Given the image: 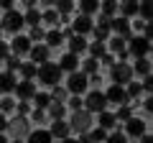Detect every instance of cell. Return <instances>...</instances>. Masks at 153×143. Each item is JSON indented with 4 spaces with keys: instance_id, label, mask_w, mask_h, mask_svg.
Returning <instances> with one entry per match:
<instances>
[{
    "instance_id": "1",
    "label": "cell",
    "mask_w": 153,
    "mask_h": 143,
    "mask_svg": "<svg viewBox=\"0 0 153 143\" xmlns=\"http://www.w3.org/2000/svg\"><path fill=\"white\" fill-rule=\"evenodd\" d=\"M36 77L41 79V84L56 87V84L61 82V69H59V64H54V61H44V64L36 66Z\"/></svg>"
},
{
    "instance_id": "2",
    "label": "cell",
    "mask_w": 153,
    "mask_h": 143,
    "mask_svg": "<svg viewBox=\"0 0 153 143\" xmlns=\"http://www.w3.org/2000/svg\"><path fill=\"white\" fill-rule=\"evenodd\" d=\"M148 51H151V41H148L146 36H130V39H128V56L148 59Z\"/></svg>"
},
{
    "instance_id": "3",
    "label": "cell",
    "mask_w": 153,
    "mask_h": 143,
    "mask_svg": "<svg viewBox=\"0 0 153 143\" xmlns=\"http://www.w3.org/2000/svg\"><path fill=\"white\" fill-rule=\"evenodd\" d=\"M84 102V110L92 115V112H105L107 110V100H105V92H100V89H92V92L87 95V97L82 100Z\"/></svg>"
},
{
    "instance_id": "4",
    "label": "cell",
    "mask_w": 153,
    "mask_h": 143,
    "mask_svg": "<svg viewBox=\"0 0 153 143\" xmlns=\"http://www.w3.org/2000/svg\"><path fill=\"white\" fill-rule=\"evenodd\" d=\"M110 77H112V82L117 87H123V84H128L133 79V66L125 64V61H117V64L110 66Z\"/></svg>"
},
{
    "instance_id": "5",
    "label": "cell",
    "mask_w": 153,
    "mask_h": 143,
    "mask_svg": "<svg viewBox=\"0 0 153 143\" xmlns=\"http://www.w3.org/2000/svg\"><path fill=\"white\" fill-rule=\"evenodd\" d=\"M87 74H82V72H71L69 74V79H66V89H69L74 97H79L82 92H87V87H89V82H87Z\"/></svg>"
},
{
    "instance_id": "6",
    "label": "cell",
    "mask_w": 153,
    "mask_h": 143,
    "mask_svg": "<svg viewBox=\"0 0 153 143\" xmlns=\"http://www.w3.org/2000/svg\"><path fill=\"white\" fill-rule=\"evenodd\" d=\"M110 28H112L115 36H117V39H123V41H128V39L133 36L130 21H128V18H123V16H112V18H110Z\"/></svg>"
},
{
    "instance_id": "7",
    "label": "cell",
    "mask_w": 153,
    "mask_h": 143,
    "mask_svg": "<svg viewBox=\"0 0 153 143\" xmlns=\"http://www.w3.org/2000/svg\"><path fill=\"white\" fill-rule=\"evenodd\" d=\"M89 128H92V115H89L87 110H76L74 115H71V123H69V130H76V133H87Z\"/></svg>"
},
{
    "instance_id": "8",
    "label": "cell",
    "mask_w": 153,
    "mask_h": 143,
    "mask_svg": "<svg viewBox=\"0 0 153 143\" xmlns=\"http://www.w3.org/2000/svg\"><path fill=\"white\" fill-rule=\"evenodd\" d=\"M0 26L5 28V31H13L18 36V31H21L23 26H26V23H23V13H18L16 8H13V10H8L5 16L0 18Z\"/></svg>"
},
{
    "instance_id": "9",
    "label": "cell",
    "mask_w": 153,
    "mask_h": 143,
    "mask_svg": "<svg viewBox=\"0 0 153 143\" xmlns=\"http://www.w3.org/2000/svg\"><path fill=\"white\" fill-rule=\"evenodd\" d=\"M69 28L74 31V36H84V33H89L94 28V23H92V18H89V16H82V13H79V16L69 23Z\"/></svg>"
},
{
    "instance_id": "10",
    "label": "cell",
    "mask_w": 153,
    "mask_h": 143,
    "mask_svg": "<svg viewBox=\"0 0 153 143\" xmlns=\"http://www.w3.org/2000/svg\"><path fill=\"white\" fill-rule=\"evenodd\" d=\"M107 46H110L107 54L117 56L120 61L128 59V41H123V39H117V36H112V39H107Z\"/></svg>"
},
{
    "instance_id": "11",
    "label": "cell",
    "mask_w": 153,
    "mask_h": 143,
    "mask_svg": "<svg viewBox=\"0 0 153 143\" xmlns=\"http://www.w3.org/2000/svg\"><path fill=\"white\" fill-rule=\"evenodd\" d=\"M105 100H107V105H128V95L123 87H117V84H110V89L105 92Z\"/></svg>"
},
{
    "instance_id": "12",
    "label": "cell",
    "mask_w": 153,
    "mask_h": 143,
    "mask_svg": "<svg viewBox=\"0 0 153 143\" xmlns=\"http://www.w3.org/2000/svg\"><path fill=\"white\" fill-rule=\"evenodd\" d=\"M8 130H10V136L18 141L21 136H26V133H28V120L23 115H16L10 123H8Z\"/></svg>"
},
{
    "instance_id": "13",
    "label": "cell",
    "mask_w": 153,
    "mask_h": 143,
    "mask_svg": "<svg viewBox=\"0 0 153 143\" xmlns=\"http://www.w3.org/2000/svg\"><path fill=\"white\" fill-rule=\"evenodd\" d=\"M16 95H18V100H21V102H28V100H33V95H36V84L23 79V82L16 84Z\"/></svg>"
},
{
    "instance_id": "14",
    "label": "cell",
    "mask_w": 153,
    "mask_h": 143,
    "mask_svg": "<svg viewBox=\"0 0 153 143\" xmlns=\"http://www.w3.org/2000/svg\"><path fill=\"white\" fill-rule=\"evenodd\" d=\"M31 64H44V61H49V46L46 44H36L31 46Z\"/></svg>"
},
{
    "instance_id": "15",
    "label": "cell",
    "mask_w": 153,
    "mask_h": 143,
    "mask_svg": "<svg viewBox=\"0 0 153 143\" xmlns=\"http://www.w3.org/2000/svg\"><path fill=\"white\" fill-rule=\"evenodd\" d=\"M31 41H28V36H21V33H18L16 39H13V44L8 46V49H13L16 51V56H23V54H28V51H31Z\"/></svg>"
},
{
    "instance_id": "16",
    "label": "cell",
    "mask_w": 153,
    "mask_h": 143,
    "mask_svg": "<svg viewBox=\"0 0 153 143\" xmlns=\"http://www.w3.org/2000/svg\"><path fill=\"white\" fill-rule=\"evenodd\" d=\"M125 130H128V136H135V138H140L143 133H146V123H143L140 118H130V120L125 123Z\"/></svg>"
},
{
    "instance_id": "17",
    "label": "cell",
    "mask_w": 153,
    "mask_h": 143,
    "mask_svg": "<svg viewBox=\"0 0 153 143\" xmlns=\"http://www.w3.org/2000/svg\"><path fill=\"white\" fill-rule=\"evenodd\" d=\"M76 64H79V56L69 54V51L59 59V69H61V72H69V74H71V72H76Z\"/></svg>"
},
{
    "instance_id": "18",
    "label": "cell",
    "mask_w": 153,
    "mask_h": 143,
    "mask_svg": "<svg viewBox=\"0 0 153 143\" xmlns=\"http://www.w3.org/2000/svg\"><path fill=\"white\" fill-rule=\"evenodd\" d=\"M82 51H87V39L84 36H69V54L79 56Z\"/></svg>"
},
{
    "instance_id": "19",
    "label": "cell",
    "mask_w": 153,
    "mask_h": 143,
    "mask_svg": "<svg viewBox=\"0 0 153 143\" xmlns=\"http://www.w3.org/2000/svg\"><path fill=\"white\" fill-rule=\"evenodd\" d=\"M51 138H61V141H64V138H69V123H64V120H54V125H51Z\"/></svg>"
},
{
    "instance_id": "20",
    "label": "cell",
    "mask_w": 153,
    "mask_h": 143,
    "mask_svg": "<svg viewBox=\"0 0 153 143\" xmlns=\"http://www.w3.org/2000/svg\"><path fill=\"white\" fill-rule=\"evenodd\" d=\"M16 74H10V72H3V74H0V92H13V89H16Z\"/></svg>"
},
{
    "instance_id": "21",
    "label": "cell",
    "mask_w": 153,
    "mask_h": 143,
    "mask_svg": "<svg viewBox=\"0 0 153 143\" xmlns=\"http://www.w3.org/2000/svg\"><path fill=\"white\" fill-rule=\"evenodd\" d=\"M54 138H51L49 130H41V128H36L33 133H28V143H51Z\"/></svg>"
},
{
    "instance_id": "22",
    "label": "cell",
    "mask_w": 153,
    "mask_h": 143,
    "mask_svg": "<svg viewBox=\"0 0 153 143\" xmlns=\"http://www.w3.org/2000/svg\"><path fill=\"white\" fill-rule=\"evenodd\" d=\"M87 51H89V59H102L105 54H107V46L102 44V41H94V44H87Z\"/></svg>"
},
{
    "instance_id": "23",
    "label": "cell",
    "mask_w": 153,
    "mask_h": 143,
    "mask_svg": "<svg viewBox=\"0 0 153 143\" xmlns=\"http://www.w3.org/2000/svg\"><path fill=\"white\" fill-rule=\"evenodd\" d=\"M44 41H46V46H61L64 44V33H61L59 28H51V31L44 36Z\"/></svg>"
},
{
    "instance_id": "24",
    "label": "cell",
    "mask_w": 153,
    "mask_h": 143,
    "mask_svg": "<svg viewBox=\"0 0 153 143\" xmlns=\"http://www.w3.org/2000/svg\"><path fill=\"white\" fill-rule=\"evenodd\" d=\"M133 74H138V77H151V61L148 59H135Z\"/></svg>"
},
{
    "instance_id": "25",
    "label": "cell",
    "mask_w": 153,
    "mask_h": 143,
    "mask_svg": "<svg viewBox=\"0 0 153 143\" xmlns=\"http://www.w3.org/2000/svg\"><path fill=\"white\" fill-rule=\"evenodd\" d=\"M23 23H28L31 28H36L38 23H41V13H38L36 8H26V13H23Z\"/></svg>"
},
{
    "instance_id": "26",
    "label": "cell",
    "mask_w": 153,
    "mask_h": 143,
    "mask_svg": "<svg viewBox=\"0 0 153 143\" xmlns=\"http://www.w3.org/2000/svg\"><path fill=\"white\" fill-rule=\"evenodd\" d=\"M115 123H117V120H115V112H107V110H105V112H100L97 125L102 128V130H110V128H115Z\"/></svg>"
},
{
    "instance_id": "27",
    "label": "cell",
    "mask_w": 153,
    "mask_h": 143,
    "mask_svg": "<svg viewBox=\"0 0 153 143\" xmlns=\"http://www.w3.org/2000/svg\"><path fill=\"white\" fill-rule=\"evenodd\" d=\"M49 115L54 118V120H64V115H66L64 102H51V105H49Z\"/></svg>"
},
{
    "instance_id": "28",
    "label": "cell",
    "mask_w": 153,
    "mask_h": 143,
    "mask_svg": "<svg viewBox=\"0 0 153 143\" xmlns=\"http://www.w3.org/2000/svg\"><path fill=\"white\" fill-rule=\"evenodd\" d=\"M33 102H36V110H46L51 105V95H46V92H36L33 95Z\"/></svg>"
},
{
    "instance_id": "29",
    "label": "cell",
    "mask_w": 153,
    "mask_h": 143,
    "mask_svg": "<svg viewBox=\"0 0 153 143\" xmlns=\"http://www.w3.org/2000/svg\"><path fill=\"white\" fill-rule=\"evenodd\" d=\"M100 10V3H94V0H82L79 3V13L82 16H92V13Z\"/></svg>"
},
{
    "instance_id": "30",
    "label": "cell",
    "mask_w": 153,
    "mask_h": 143,
    "mask_svg": "<svg viewBox=\"0 0 153 143\" xmlns=\"http://www.w3.org/2000/svg\"><path fill=\"white\" fill-rule=\"evenodd\" d=\"M41 21H44V23H51V26H56V28H59V13H56L54 8H49V10H44V13H41Z\"/></svg>"
},
{
    "instance_id": "31",
    "label": "cell",
    "mask_w": 153,
    "mask_h": 143,
    "mask_svg": "<svg viewBox=\"0 0 153 143\" xmlns=\"http://www.w3.org/2000/svg\"><path fill=\"white\" fill-rule=\"evenodd\" d=\"M133 118V107L130 105H120V107H117V112H115V120H130Z\"/></svg>"
},
{
    "instance_id": "32",
    "label": "cell",
    "mask_w": 153,
    "mask_h": 143,
    "mask_svg": "<svg viewBox=\"0 0 153 143\" xmlns=\"http://www.w3.org/2000/svg\"><path fill=\"white\" fill-rule=\"evenodd\" d=\"M115 10H117V3H112V0H105L102 5H100V13H102V16H107V18H112Z\"/></svg>"
},
{
    "instance_id": "33",
    "label": "cell",
    "mask_w": 153,
    "mask_h": 143,
    "mask_svg": "<svg viewBox=\"0 0 153 143\" xmlns=\"http://www.w3.org/2000/svg\"><path fill=\"white\" fill-rule=\"evenodd\" d=\"M23 74V79H26V82H31L33 77H36V64H21V69H18Z\"/></svg>"
},
{
    "instance_id": "34",
    "label": "cell",
    "mask_w": 153,
    "mask_h": 143,
    "mask_svg": "<svg viewBox=\"0 0 153 143\" xmlns=\"http://www.w3.org/2000/svg\"><path fill=\"white\" fill-rule=\"evenodd\" d=\"M120 10H123V18L138 16V3H123V5H120Z\"/></svg>"
},
{
    "instance_id": "35",
    "label": "cell",
    "mask_w": 153,
    "mask_h": 143,
    "mask_svg": "<svg viewBox=\"0 0 153 143\" xmlns=\"http://www.w3.org/2000/svg\"><path fill=\"white\" fill-rule=\"evenodd\" d=\"M64 100H66V89L56 84V87L51 89V102H64Z\"/></svg>"
},
{
    "instance_id": "36",
    "label": "cell",
    "mask_w": 153,
    "mask_h": 143,
    "mask_svg": "<svg viewBox=\"0 0 153 143\" xmlns=\"http://www.w3.org/2000/svg\"><path fill=\"white\" fill-rule=\"evenodd\" d=\"M54 10H56V13H61V16H66V13L74 10V3H69V0H61V3H56Z\"/></svg>"
},
{
    "instance_id": "37",
    "label": "cell",
    "mask_w": 153,
    "mask_h": 143,
    "mask_svg": "<svg viewBox=\"0 0 153 143\" xmlns=\"http://www.w3.org/2000/svg\"><path fill=\"white\" fill-rule=\"evenodd\" d=\"M44 36H46V31H44L41 26H36V28H31V36H28V41H31V44L36 41V44H38V41H44Z\"/></svg>"
},
{
    "instance_id": "38",
    "label": "cell",
    "mask_w": 153,
    "mask_h": 143,
    "mask_svg": "<svg viewBox=\"0 0 153 143\" xmlns=\"http://www.w3.org/2000/svg\"><path fill=\"white\" fill-rule=\"evenodd\" d=\"M82 66H84V72H82V74H94V72H97V59H84L82 61Z\"/></svg>"
},
{
    "instance_id": "39",
    "label": "cell",
    "mask_w": 153,
    "mask_h": 143,
    "mask_svg": "<svg viewBox=\"0 0 153 143\" xmlns=\"http://www.w3.org/2000/svg\"><path fill=\"white\" fill-rule=\"evenodd\" d=\"M143 89H140V84L138 82H128V89H125V95H128V100H133V97H138Z\"/></svg>"
},
{
    "instance_id": "40",
    "label": "cell",
    "mask_w": 153,
    "mask_h": 143,
    "mask_svg": "<svg viewBox=\"0 0 153 143\" xmlns=\"http://www.w3.org/2000/svg\"><path fill=\"white\" fill-rule=\"evenodd\" d=\"M94 28H97V31H107V33H110V18L102 16V13H97V26H94Z\"/></svg>"
},
{
    "instance_id": "41",
    "label": "cell",
    "mask_w": 153,
    "mask_h": 143,
    "mask_svg": "<svg viewBox=\"0 0 153 143\" xmlns=\"http://www.w3.org/2000/svg\"><path fill=\"white\" fill-rule=\"evenodd\" d=\"M5 64H8V72L13 74V72H18V69H21V64H23V61L18 59V56H8V59H5Z\"/></svg>"
},
{
    "instance_id": "42",
    "label": "cell",
    "mask_w": 153,
    "mask_h": 143,
    "mask_svg": "<svg viewBox=\"0 0 153 143\" xmlns=\"http://www.w3.org/2000/svg\"><path fill=\"white\" fill-rule=\"evenodd\" d=\"M138 13L143 16V23H148L151 21V3H140L138 5Z\"/></svg>"
},
{
    "instance_id": "43",
    "label": "cell",
    "mask_w": 153,
    "mask_h": 143,
    "mask_svg": "<svg viewBox=\"0 0 153 143\" xmlns=\"http://www.w3.org/2000/svg\"><path fill=\"white\" fill-rule=\"evenodd\" d=\"M105 143H128V138L123 136V133H107Z\"/></svg>"
},
{
    "instance_id": "44",
    "label": "cell",
    "mask_w": 153,
    "mask_h": 143,
    "mask_svg": "<svg viewBox=\"0 0 153 143\" xmlns=\"http://www.w3.org/2000/svg\"><path fill=\"white\" fill-rule=\"evenodd\" d=\"M0 110H3V112H13V110H16V102H13L10 97H3V100H0Z\"/></svg>"
},
{
    "instance_id": "45",
    "label": "cell",
    "mask_w": 153,
    "mask_h": 143,
    "mask_svg": "<svg viewBox=\"0 0 153 143\" xmlns=\"http://www.w3.org/2000/svg\"><path fill=\"white\" fill-rule=\"evenodd\" d=\"M69 105H71V110H84V102H82V97H74V95H71V100H69Z\"/></svg>"
},
{
    "instance_id": "46",
    "label": "cell",
    "mask_w": 153,
    "mask_h": 143,
    "mask_svg": "<svg viewBox=\"0 0 153 143\" xmlns=\"http://www.w3.org/2000/svg\"><path fill=\"white\" fill-rule=\"evenodd\" d=\"M16 112L26 118V112H31V105H28V102H18V105H16Z\"/></svg>"
},
{
    "instance_id": "47",
    "label": "cell",
    "mask_w": 153,
    "mask_h": 143,
    "mask_svg": "<svg viewBox=\"0 0 153 143\" xmlns=\"http://www.w3.org/2000/svg\"><path fill=\"white\" fill-rule=\"evenodd\" d=\"M31 120H33V123H44V120H46L44 110H33V112H31Z\"/></svg>"
},
{
    "instance_id": "48",
    "label": "cell",
    "mask_w": 153,
    "mask_h": 143,
    "mask_svg": "<svg viewBox=\"0 0 153 143\" xmlns=\"http://www.w3.org/2000/svg\"><path fill=\"white\" fill-rule=\"evenodd\" d=\"M8 56H10V49H8L5 41H0V59H8Z\"/></svg>"
},
{
    "instance_id": "49",
    "label": "cell",
    "mask_w": 153,
    "mask_h": 143,
    "mask_svg": "<svg viewBox=\"0 0 153 143\" xmlns=\"http://www.w3.org/2000/svg\"><path fill=\"white\" fill-rule=\"evenodd\" d=\"M100 61H102V64H107V66H112V64H115V56H112V54H105Z\"/></svg>"
},
{
    "instance_id": "50",
    "label": "cell",
    "mask_w": 153,
    "mask_h": 143,
    "mask_svg": "<svg viewBox=\"0 0 153 143\" xmlns=\"http://www.w3.org/2000/svg\"><path fill=\"white\" fill-rule=\"evenodd\" d=\"M5 130H8V120H5V115L0 112V136H3Z\"/></svg>"
},
{
    "instance_id": "51",
    "label": "cell",
    "mask_w": 153,
    "mask_h": 143,
    "mask_svg": "<svg viewBox=\"0 0 153 143\" xmlns=\"http://www.w3.org/2000/svg\"><path fill=\"white\" fill-rule=\"evenodd\" d=\"M0 8H3V10H13V0H0Z\"/></svg>"
},
{
    "instance_id": "52",
    "label": "cell",
    "mask_w": 153,
    "mask_h": 143,
    "mask_svg": "<svg viewBox=\"0 0 153 143\" xmlns=\"http://www.w3.org/2000/svg\"><path fill=\"white\" fill-rule=\"evenodd\" d=\"M143 107H146V110H148V112H151V110H153V100H151V97H148V100H146V102H143Z\"/></svg>"
},
{
    "instance_id": "53",
    "label": "cell",
    "mask_w": 153,
    "mask_h": 143,
    "mask_svg": "<svg viewBox=\"0 0 153 143\" xmlns=\"http://www.w3.org/2000/svg\"><path fill=\"white\" fill-rule=\"evenodd\" d=\"M146 26H148V23H143V21H135V31H146Z\"/></svg>"
},
{
    "instance_id": "54",
    "label": "cell",
    "mask_w": 153,
    "mask_h": 143,
    "mask_svg": "<svg viewBox=\"0 0 153 143\" xmlns=\"http://www.w3.org/2000/svg\"><path fill=\"white\" fill-rule=\"evenodd\" d=\"M87 82H89V84H102V79H100L97 74H92V79H87Z\"/></svg>"
},
{
    "instance_id": "55",
    "label": "cell",
    "mask_w": 153,
    "mask_h": 143,
    "mask_svg": "<svg viewBox=\"0 0 153 143\" xmlns=\"http://www.w3.org/2000/svg\"><path fill=\"white\" fill-rule=\"evenodd\" d=\"M140 143H153V138L148 136V133H143V136H140Z\"/></svg>"
},
{
    "instance_id": "56",
    "label": "cell",
    "mask_w": 153,
    "mask_h": 143,
    "mask_svg": "<svg viewBox=\"0 0 153 143\" xmlns=\"http://www.w3.org/2000/svg\"><path fill=\"white\" fill-rule=\"evenodd\" d=\"M61 143H79V138H64Z\"/></svg>"
},
{
    "instance_id": "57",
    "label": "cell",
    "mask_w": 153,
    "mask_h": 143,
    "mask_svg": "<svg viewBox=\"0 0 153 143\" xmlns=\"http://www.w3.org/2000/svg\"><path fill=\"white\" fill-rule=\"evenodd\" d=\"M0 143H8V138H5V136H0Z\"/></svg>"
},
{
    "instance_id": "58",
    "label": "cell",
    "mask_w": 153,
    "mask_h": 143,
    "mask_svg": "<svg viewBox=\"0 0 153 143\" xmlns=\"http://www.w3.org/2000/svg\"><path fill=\"white\" fill-rule=\"evenodd\" d=\"M8 143H23V141H16V138H13V141H8Z\"/></svg>"
},
{
    "instance_id": "59",
    "label": "cell",
    "mask_w": 153,
    "mask_h": 143,
    "mask_svg": "<svg viewBox=\"0 0 153 143\" xmlns=\"http://www.w3.org/2000/svg\"><path fill=\"white\" fill-rule=\"evenodd\" d=\"M0 33H3V26H0Z\"/></svg>"
}]
</instances>
